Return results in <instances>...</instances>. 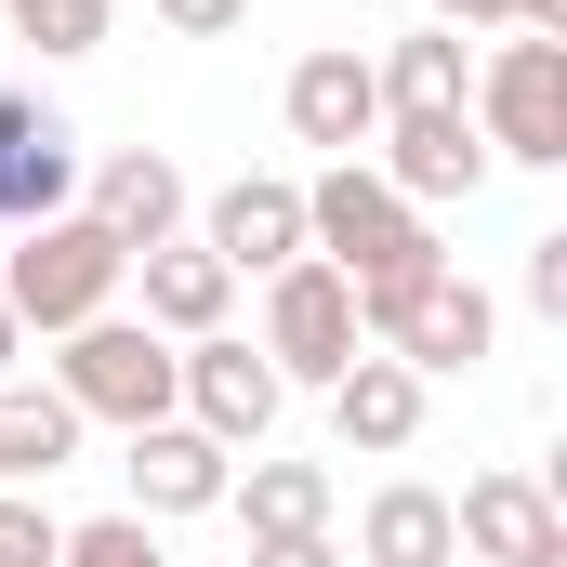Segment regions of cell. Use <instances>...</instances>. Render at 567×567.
Segmentation results:
<instances>
[{"instance_id": "1", "label": "cell", "mask_w": 567, "mask_h": 567, "mask_svg": "<svg viewBox=\"0 0 567 567\" xmlns=\"http://www.w3.org/2000/svg\"><path fill=\"white\" fill-rule=\"evenodd\" d=\"M303 251L317 265H343L357 290H396V278H435L449 251H435V225L370 172V158H330L317 185H303Z\"/></svg>"}, {"instance_id": "2", "label": "cell", "mask_w": 567, "mask_h": 567, "mask_svg": "<svg viewBox=\"0 0 567 567\" xmlns=\"http://www.w3.org/2000/svg\"><path fill=\"white\" fill-rule=\"evenodd\" d=\"M133 278V251L93 225V212H53V225H13V265H0V303H13V330H80V317H106Z\"/></svg>"}, {"instance_id": "3", "label": "cell", "mask_w": 567, "mask_h": 567, "mask_svg": "<svg viewBox=\"0 0 567 567\" xmlns=\"http://www.w3.org/2000/svg\"><path fill=\"white\" fill-rule=\"evenodd\" d=\"M172 370H185V343H158L145 317H80L66 330V357H53V396L80 410V423H172Z\"/></svg>"}, {"instance_id": "4", "label": "cell", "mask_w": 567, "mask_h": 567, "mask_svg": "<svg viewBox=\"0 0 567 567\" xmlns=\"http://www.w3.org/2000/svg\"><path fill=\"white\" fill-rule=\"evenodd\" d=\"M357 330L396 357V370H423V383H449V370H475L488 357V330H502V303L475 278H396V290H357Z\"/></svg>"}, {"instance_id": "5", "label": "cell", "mask_w": 567, "mask_h": 567, "mask_svg": "<svg viewBox=\"0 0 567 567\" xmlns=\"http://www.w3.org/2000/svg\"><path fill=\"white\" fill-rule=\"evenodd\" d=\"M475 133H488V158H528V172H567V40H542V27H515L488 66H475Z\"/></svg>"}, {"instance_id": "6", "label": "cell", "mask_w": 567, "mask_h": 567, "mask_svg": "<svg viewBox=\"0 0 567 567\" xmlns=\"http://www.w3.org/2000/svg\"><path fill=\"white\" fill-rule=\"evenodd\" d=\"M357 343H370V330H357V278H343V265L303 251V265L265 278V370H278V383H343Z\"/></svg>"}, {"instance_id": "7", "label": "cell", "mask_w": 567, "mask_h": 567, "mask_svg": "<svg viewBox=\"0 0 567 567\" xmlns=\"http://www.w3.org/2000/svg\"><path fill=\"white\" fill-rule=\"evenodd\" d=\"M278 370H265V343H238V330H212V343H185V370H172V423H198L212 449H265L278 435Z\"/></svg>"}, {"instance_id": "8", "label": "cell", "mask_w": 567, "mask_h": 567, "mask_svg": "<svg viewBox=\"0 0 567 567\" xmlns=\"http://www.w3.org/2000/svg\"><path fill=\"white\" fill-rule=\"evenodd\" d=\"M370 145H383L370 172H383L410 212L475 198V185H488V133H475V106H383V133H370Z\"/></svg>"}, {"instance_id": "9", "label": "cell", "mask_w": 567, "mask_h": 567, "mask_svg": "<svg viewBox=\"0 0 567 567\" xmlns=\"http://www.w3.org/2000/svg\"><path fill=\"white\" fill-rule=\"evenodd\" d=\"M80 198V133L40 93H0V225H53Z\"/></svg>"}, {"instance_id": "10", "label": "cell", "mask_w": 567, "mask_h": 567, "mask_svg": "<svg viewBox=\"0 0 567 567\" xmlns=\"http://www.w3.org/2000/svg\"><path fill=\"white\" fill-rule=\"evenodd\" d=\"M198 251H212L225 278H278V265H303V185H290V172H238V185L212 198Z\"/></svg>"}, {"instance_id": "11", "label": "cell", "mask_w": 567, "mask_h": 567, "mask_svg": "<svg viewBox=\"0 0 567 567\" xmlns=\"http://www.w3.org/2000/svg\"><path fill=\"white\" fill-rule=\"evenodd\" d=\"M290 133L330 145V158H357V145L383 133V80H370V53H343V40L303 53V66H290Z\"/></svg>"}, {"instance_id": "12", "label": "cell", "mask_w": 567, "mask_h": 567, "mask_svg": "<svg viewBox=\"0 0 567 567\" xmlns=\"http://www.w3.org/2000/svg\"><path fill=\"white\" fill-rule=\"evenodd\" d=\"M238 488V449H212L198 423H145L133 435V515H212Z\"/></svg>"}, {"instance_id": "13", "label": "cell", "mask_w": 567, "mask_h": 567, "mask_svg": "<svg viewBox=\"0 0 567 567\" xmlns=\"http://www.w3.org/2000/svg\"><path fill=\"white\" fill-rule=\"evenodd\" d=\"M449 542H462V567H528L555 542V488L542 475H488V488L449 502Z\"/></svg>"}, {"instance_id": "14", "label": "cell", "mask_w": 567, "mask_h": 567, "mask_svg": "<svg viewBox=\"0 0 567 567\" xmlns=\"http://www.w3.org/2000/svg\"><path fill=\"white\" fill-rule=\"evenodd\" d=\"M330 435H343V449H370V462H396V449L423 435V370H396L383 343H357V370L330 383Z\"/></svg>"}, {"instance_id": "15", "label": "cell", "mask_w": 567, "mask_h": 567, "mask_svg": "<svg viewBox=\"0 0 567 567\" xmlns=\"http://www.w3.org/2000/svg\"><path fill=\"white\" fill-rule=\"evenodd\" d=\"M133 278H145V330H158V343H212V330H225V303H238V278H225L198 238L133 251Z\"/></svg>"}, {"instance_id": "16", "label": "cell", "mask_w": 567, "mask_h": 567, "mask_svg": "<svg viewBox=\"0 0 567 567\" xmlns=\"http://www.w3.org/2000/svg\"><path fill=\"white\" fill-rule=\"evenodd\" d=\"M93 225H106L120 251H158V238H185V172H172L158 145H120V158L93 172Z\"/></svg>"}, {"instance_id": "17", "label": "cell", "mask_w": 567, "mask_h": 567, "mask_svg": "<svg viewBox=\"0 0 567 567\" xmlns=\"http://www.w3.org/2000/svg\"><path fill=\"white\" fill-rule=\"evenodd\" d=\"M357 567H462L449 542V488H370V515H357Z\"/></svg>"}, {"instance_id": "18", "label": "cell", "mask_w": 567, "mask_h": 567, "mask_svg": "<svg viewBox=\"0 0 567 567\" xmlns=\"http://www.w3.org/2000/svg\"><path fill=\"white\" fill-rule=\"evenodd\" d=\"M225 502L251 515V542H330V462H251Z\"/></svg>"}, {"instance_id": "19", "label": "cell", "mask_w": 567, "mask_h": 567, "mask_svg": "<svg viewBox=\"0 0 567 567\" xmlns=\"http://www.w3.org/2000/svg\"><path fill=\"white\" fill-rule=\"evenodd\" d=\"M80 449V410L53 383H0V475H53Z\"/></svg>"}, {"instance_id": "20", "label": "cell", "mask_w": 567, "mask_h": 567, "mask_svg": "<svg viewBox=\"0 0 567 567\" xmlns=\"http://www.w3.org/2000/svg\"><path fill=\"white\" fill-rule=\"evenodd\" d=\"M370 80H383V106H462V93H475V53H462L449 27H423V40H396Z\"/></svg>"}, {"instance_id": "21", "label": "cell", "mask_w": 567, "mask_h": 567, "mask_svg": "<svg viewBox=\"0 0 567 567\" xmlns=\"http://www.w3.org/2000/svg\"><path fill=\"white\" fill-rule=\"evenodd\" d=\"M53 567H172V555H158L145 515H93V528H66V555H53Z\"/></svg>"}, {"instance_id": "22", "label": "cell", "mask_w": 567, "mask_h": 567, "mask_svg": "<svg viewBox=\"0 0 567 567\" xmlns=\"http://www.w3.org/2000/svg\"><path fill=\"white\" fill-rule=\"evenodd\" d=\"M0 13H13L40 53H93V40H106V0H0Z\"/></svg>"}, {"instance_id": "23", "label": "cell", "mask_w": 567, "mask_h": 567, "mask_svg": "<svg viewBox=\"0 0 567 567\" xmlns=\"http://www.w3.org/2000/svg\"><path fill=\"white\" fill-rule=\"evenodd\" d=\"M449 40H475V27H542V40H567V0H423Z\"/></svg>"}, {"instance_id": "24", "label": "cell", "mask_w": 567, "mask_h": 567, "mask_svg": "<svg viewBox=\"0 0 567 567\" xmlns=\"http://www.w3.org/2000/svg\"><path fill=\"white\" fill-rule=\"evenodd\" d=\"M53 555H66V528H53L27 488H0V567H53Z\"/></svg>"}, {"instance_id": "25", "label": "cell", "mask_w": 567, "mask_h": 567, "mask_svg": "<svg viewBox=\"0 0 567 567\" xmlns=\"http://www.w3.org/2000/svg\"><path fill=\"white\" fill-rule=\"evenodd\" d=\"M172 40H225V27H251V0H145Z\"/></svg>"}, {"instance_id": "26", "label": "cell", "mask_w": 567, "mask_h": 567, "mask_svg": "<svg viewBox=\"0 0 567 567\" xmlns=\"http://www.w3.org/2000/svg\"><path fill=\"white\" fill-rule=\"evenodd\" d=\"M528 303L567 317V238H528Z\"/></svg>"}, {"instance_id": "27", "label": "cell", "mask_w": 567, "mask_h": 567, "mask_svg": "<svg viewBox=\"0 0 567 567\" xmlns=\"http://www.w3.org/2000/svg\"><path fill=\"white\" fill-rule=\"evenodd\" d=\"M251 567H343L330 542H251Z\"/></svg>"}, {"instance_id": "28", "label": "cell", "mask_w": 567, "mask_h": 567, "mask_svg": "<svg viewBox=\"0 0 567 567\" xmlns=\"http://www.w3.org/2000/svg\"><path fill=\"white\" fill-rule=\"evenodd\" d=\"M13 357H27V330H13V303H0V383H13Z\"/></svg>"}, {"instance_id": "29", "label": "cell", "mask_w": 567, "mask_h": 567, "mask_svg": "<svg viewBox=\"0 0 567 567\" xmlns=\"http://www.w3.org/2000/svg\"><path fill=\"white\" fill-rule=\"evenodd\" d=\"M0 488H13V475H0Z\"/></svg>"}]
</instances>
